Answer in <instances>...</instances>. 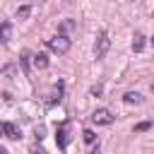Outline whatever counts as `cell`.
I'll use <instances>...</instances> for the list:
<instances>
[{"instance_id":"obj_19","label":"cell","mask_w":154,"mask_h":154,"mask_svg":"<svg viewBox=\"0 0 154 154\" xmlns=\"http://www.w3.org/2000/svg\"><path fill=\"white\" fill-rule=\"evenodd\" d=\"M152 89H154V82H152Z\"/></svg>"},{"instance_id":"obj_4","label":"cell","mask_w":154,"mask_h":154,"mask_svg":"<svg viewBox=\"0 0 154 154\" xmlns=\"http://www.w3.org/2000/svg\"><path fill=\"white\" fill-rule=\"evenodd\" d=\"M2 132H5L7 140H19L22 137V132H19V128L14 123H2Z\"/></svg>"},{"instance_id":"obj_8","label":"cell","mask_w":154,"mask_h":154,"mask_svg":"<svg viewBox=\"0 0 154 154\" xmlns=\"http://www.w3.org/2000/svg\"><path fill=\"white\" fill-rule=\"evenodd\" d=\"M58 144H60V149L67 147V123H63L60 130H58Z\"/></svg>"},{"instance_id":"obj_16","label":"cell","mask_w":154,"mask_h":154,"mask_svg":"<svg viewBox=\"0 0 154 154\" xmlns=\"http://www.w3.org/2000/svg\"><path fill=\"white\" fill-rule=\"evenodd\" d=\"M91 154H101V149H99V147H94V149H91Z\"/></svg>"},{"instance_id":"obj_7","label":"cell","mask_w":154,"mask_h":154,"mask_svg":"<svg viewBox=\"0 0 154 154\" xmlns=\"http://www.w3.org/2000/svg\"><path fill=\"white\" fill-rule=\"evenodd\" d=\"M123 101H125V103H135V106H137V103H142L144 99H142V94H140V91H128V94L123 96Z\"/></svg>"},{"instance_id":"obj_18","label":"cell","mask_w":154,"mask_h":154,"mask_svg":"<svg viewBox=\"0 0 154 154\" xmlns=\"http://www.w3.org/2000/svg\"><path fill=\"white\" fill-rule=\"evenodd\" d=\"M0 154H7V152H5V149H0Z\"/></svg>"},{"instance_id":"obj_14","label":"cell","mask_w":154,"mask_h":154,"mask_svg":"<svg viewBox=\"0 0 154 154\" xmlns=\"http://www.w3.org/2000/svg\"><path fill=\"white\" fill-rule=\"evenodd\" d=\"M101 91H103V89H101V84H96V87H91V94H94V96H101Z\"/></svg>"},{"instance_id":"obj_6","label":"cell","mask_w":154,"mask_h":154,"mask_svg":"<svg viewBox=\"0 0 154 154\" xmlns=\"http://www.w3.org/2000/svg\"><path fill=\"white\" fill-rule=\"evenodd\" d=\"M10 38H12V26H10V22H2L0 24V41L7 43Z\"/></svg>"},{"instance_id":"obj_15","label":"cell","mask_w":154,"mask_h":154,"mask_svg":"<svg viewBox=\"0 0 154 154\" xmlns=\"http://www.w3.org/2000/svg\"><path fill=\"white\" fill-rule=\"evenodd\" d=\"M31 154H46V152H43L41 147H31Z\"/></svg>"},{"instance_id":"obj_11","label":"cell","mask_w":154,"mask_h":154,"mask_svg":"<svg viewBox=\"0 0 154 154\" xmlns=\"http://www.w3.org/2000/svg\"><path fill=\"white\" fill-rule=\"evenodd\" d=\"M0 75H2V77H5V79H12V77H14V65H5V67H2V72H0Z\"/></svg>"},{"instance_id":"obj_1","label":"cell","mask_w":154,"mask_h":154,"mask_svg":"<svg viewBox=\"0 0 154 154\" xmlns=\"http://www.w3.org/2000/svg\"><path fill=\"white\" fill-rule=\"evenodd\" d=\"M48 48H51L53 53H58V55H65V53L70 51V38H67L65 34H55V36L48 38Z\"/></svg>"},{"instance_id":"obj_2","label":"cell","mask_w":154,"mask_h":154,"mask_svg":"<svg viewBox=\"0 0 154 154\" xmlns=\"http://www.w3.org/2000/svg\"><path fill=\"white\" fill-rule=\"evenodd\" d=\"M108 46H111V38H108L106 31H101V34L96 36V46H94V55H96V60H101V58L106 55Z\"/></svg>"},{"instance_id":"obj_20","label":"cell","mask_w":154,"mask_h":154,"mask_svg":"<svg viewBox=\"0 0 154 154\" xmlns=\"http://www.w3.org/2000/svg\"><path fill=\"white\" fill-rule=\"evenodd\" d=\"M152 14H154V12H152Z\"/></svg>"},{"instance_id":"obj_10","label":"cell","mask_w":154,"mask_h":154,"mask_svg":"<svg viewBox=\"0 0 154 154\" xmlns=\"http://www.w3.org/2000/svg\"><path fill=\"white\" fill-rule=\"evenodd\" d=\"M31 14V5H22V7H17V19H26Z\"/></svg>"},{"instance_id":"obj_9","label":"cell","mask_w":154,"mask_h":154,"mask_svg":"<svg viewBox=\"0 0 154 154\" xmlns=\"http://www.w3.org/2000/svg\"><path fill=\"white\" fill-rule=\"evenodd\" d=\"M142 48H144V36L142 34H135L132 36V51L135 53H142Z\"/></svg>"},{"instance_id":"obj_3","label":"cell","mask_w":154,"mask_h":154,"mask_svg":"<svg viewBox=\"0 0 154 154\" xmlns=\"http://www.w3.org/2000/svg\"><path fill=\"white\" fill-rule=\"evenodd\" d=\"M91 123L94 125H111L113 123V116H111V111H106V108H99V111H94L91 113Z\"/></svg>"},{"instance_id":"obj_12","label":"cell","mask_w":154,"mask_h":154,"mask_svg":"<svg viewBox=\"0 0 154 154\" xmlns=\"http://www.w3.org/2000/svg\"><path fill=\"white\" fill-rule=\"evenodd\" d=\"M82 135H84V142H87V144H94V142H96V135H94L91 130H84Z\"/></svg>"},{"instance_id":"obj_17","label":"cell","mask_w":154,"mask_h":154,"mask_svg":"<svg viewBox=\"0 0 154 154\" xmlns=\"http://www.w3.org/2000/svg\"><path fill=\"white\" fill-rule=\"evenodd\" d=\"M149 43H152V48H154V36H152V41H149Z\"/></svg>"},{"instance_id":"obj_5","label":"cell","mask_w":154,"mask_h":154,"mask_svg":"<svg viewBox=\"0 0 154 154\" xmlns=\"http://www.w3.org/2000/svg\"><path fill=\"white\" fill-rule=\"evenodd\" d=\"M31 63H34V67L43 70V67H48V55L46 53H36V55H31Z\"/></svg>"},{"instance_id":"obj_13","label":"cell","mask_w":154,"mask_h":154,"mask_svg":"<svg viewBox=\"0 0 154 154\" xmlns=\"http://www.w3.org/2000/svg\"><path fill=\"white\" fill-rule=\"evenodd\" d=\"M144 130H149V123H147V120L140 123V125H135V132H144Z\"/></svg>"}]
</instances>
